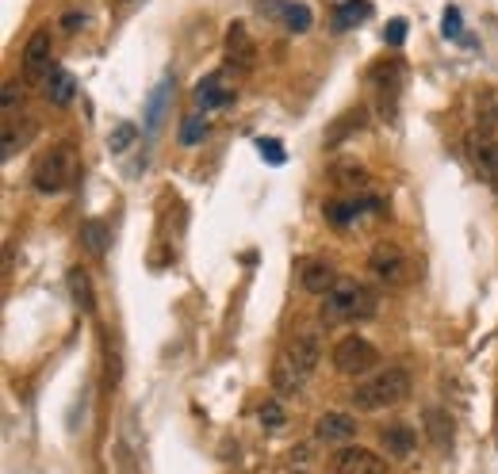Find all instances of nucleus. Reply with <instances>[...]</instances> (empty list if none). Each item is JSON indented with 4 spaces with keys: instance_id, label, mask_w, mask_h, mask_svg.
<instances>
[{
    "instance_id": "22",
    "label": "nucleus",
    "mask_w": 498,
    "mask_h": 474,
    "mask_svg": "<svg viewBox=\"0 0 498 474\" xmlns=\"http://www.w3.org/2000/svg\"><path fill=\"white\" fill-rule=\"evenodd\" d=\"M66 283H70V295H73V302L81 306L85 314H92V310H96V299H92V283H89V272H85V268H70Z\"/></svg>"
},
{
    "instance_id": "30",
    "label": "nucleus",
    "mask_w": 498,
    "mask_h": 474,
    "mask_svg": "<svg viewBox=\"0 0 498 474\" xmlns=\"http://www.w3.org/2000/svg\"><path fill=\"white\" fill-rule=\"evenodd\" d=\"M257 153H261L268 165H284V150L277 138H257Z\"/></svg>"
},
{
    "instance_id": "7",
    "label": "nucleus",
    "mask_w": 498,
    "mask_h": 474,
    "mask_svg": "<svg viewBox=\"0 0 498 474\" xmlns=\"http://www.w3.org/2000/svg\"><path fill=\"white\" fill-rule=\"evenodd\" d=\"M284 356L292 359V364L303 371V375H311L318 367V359H323V337H318L315 330H299L292 337V345L284 349Z\"/></svg>"
},
{
    "instance_id": "35",
    "label": "nucleus",
    "mask_w": 498,
    "mask_h": 474,
    "mask_svg": "<svg viewBox=\"0 0 498 474\" xmlns=\"http://www.w3.org/2000/svg\"><path fill=\"white\" fill-rule=\"evenodd\" d=\"M296 474H307V470H296Z\"/></svg>"
},
{
    "instance_id": "11",
    "label": "nucleus",
    "mask_w": 498,
    "mask_h": 474,
    "mask_svg": "<svg viewBox=\"0 0 498 474\" xmlns=\"http://www.w3.org/2000/svg\"><path fill=\"white\" fill-rule=\"evenodd\" d=\"M380 210H383V200L368 195V200H342V203H330V207H326V218L337 222V226H349V222H357L361 215H380Z\"/></svg>"
},
{
    "instance_id": "31",
    "label": "nucleus",
    "mask_w": 498,
    "mask_h": 474,
    "mask_svg": "<svg viewBox=\"0 0 498 474\" xmlns=\"http://www.w3.org/2000/svg\"><path fill=\"white\" fill-rule=\"evenodd\" d=\"M85 23H89V15L85 12H77V8H70V12H61V31H66V35H77V31H85Z\"/></svg>"
},
{
    "instance_id": "24",
    "label": "nucleus",
    "mask_w": 498,
    "mask_h": 474,
    "mask_svg": "<svg viewBox=\"0 0 498 474\" xmlns=\"http://www.w3.org/2000/svg\"><path fill=\"white\" fill-rule=\"evenodd\" d=\"M257 421H261V429L277 432V429L287 424V414H284V405L277 398H268V402H261V410H257Z\"/></svg>"
},
{
    "instance_id": "2",
    "label": "nucleus",
    "mask_w": 498,
    "mask_h": 474,
    "mask_svg": "<svg viewBox=\"0 0 498 474\" xmlns=\"http://www.w3.org/2000/svg\"><path fill=\"white\" fill-rule=\"evenodd\" d=\"M410 395V371L407 367H388L352 386V405L361 414H380V410H391Z\"/></svg>"
},
{
    "instance_id": "32",
    "label": "nucleus",
    "mask_w": 498,
    "mask_h": 474,
    "mask_svg": "<svg viewBox=\"0 0 498 474\" xmlns=\"http://www.w3.org/2000/svg\"><path fill=\"white\" fill-rule=\"evenodd\" d=\"M383 42H388V46H403L407 42V20H391L388 27H383Z\"/></svg>"
},
{
    "instance_id": "18",
    "label": "nucleus",
    "mask_w": 498,
    "mask_h": 474,
    "mask_svg": "<svg viewBox=\"0 0 498 474\" xmlns=\"http://www.w3.org/2000/svg\"><path fill=\"white\" fill-rule=\"evenodd\" d=\"M380 444L388 448L391 460H407V455L414 451V432L407 429V424H388V429H380Z\"/></svg>"
},
{
    "instance_id": "13",
    "label": "nucleus",
    "mask_w": 498,
    "mask_h": 474,
    "mask_svg": "<svg viewBox=\"0 0 498 474\" xmlns=\"http://www.w3.org/2000/svg\"><path fill=\"white\" fill-rule=\"evenodd\" d=\"M299 283H303V291H311V295H330V291L337 287V275H334V268L326 265V260H307L303 265V272H299Z\"/></svg>"
},
{
    "instance_id": "10",
    "label": "nucleus",
    "mask_w": 498,
    "mask_h": 474,
    "mask_svg": "<svg viewBox=\"0 0 498 474\" xmlns=\"http://www.w3.org/2000/svg\"><path fill=\"white\" fill-rule=\"evenodd\" d=\"M227 61L234 65V70H253L257 46H253V39H249L246 23H230V31H227Z\"/></svg>"
},
{
    "instance_id": "27",
    "label": "nucleus",
    "mask_w": 498,
    "mask_h": 474,
    "mask_svg": "<svg viewBox=\"0 0 498 474\" xmlns=\"http://www.w3.org/2000/svg\"><path fill=\"white\" fill-rule=\"evenodd\" d=\"M441 35H445V39H460V35H464V15H460L456 5L445 8V15H441Z\"/></svg>"
},
{
    "instance_id": "34",
    "label": "nucleus",
    "mask_w": 498,
    "mask_h": 474,
    "mask_svg": "<svg viewBox=\"0 0 498 474\" xmlns=\"http://www.w3.org/2000/svg\"><path fill=\"white\" fill-rule=\"evenodd\" d=\"M142 8V0H116V15H131Z\"/></svg>"
},
{
    "instance_id": "5",
    "label": "nucleus",
    "mask_w": 498,
    "mask_h": 474,
    "mask_svg": "<svg viewBox=\"0 0 498 474\" xmlns=\"http://www.w3.org/2000/svg\"><path fill=\"white\" fill-rule=\"evenodd\" d=\"M368 268H372V275L383 287H403L410 280V272H414V260L399 249V245L383 241L372 249V256H368Z\"/></svg>"
},
{
    "instance_id": "9",
    "label": "nucleus",
    "mask_w": 498,
    "mask_h": 474,
    "mask_svg": "<svg viewBox=\"0 0 498 474\" xmlns=\"http://www.w3.org/2000/svg\"><path fill=\"white\" fill-rule=\"evenodd\" d=\"M315 436L326 440V444H349V440L357 436V417H349L342 410H326L315 421Z\"/></svg>"
},
{
    "instance_id": "6",
    "label": "nucleus",
    "mask_w": 498,
    "mask_h": 474,
    "mask_svg": "<svg viewBox=\"0 0 498 474\" xmlns=\"http://www.w3.org/2000/svg\"><path fill=\"white\" fill-rule=\"evenodd\" d=\"M51 31H35L23 46V77L27 80H46L54 70H51Z\"/></svg>"
},
{
    "instance_id": "21",
    "label": "nucleus",
    "mask_w": 498,
    "mask_h": 474,
    "mask_svg": "<svg viewBox=\"0 0 498 474\" xmlns=\"http://www.w3.org/2000/svg\"><path fill=\"white\" fill-rule=\"evenodd\" d=\"M284 27L292 31V35H307V31L315 27L311 5H303V0H287V5H284Z\"/></svg>"
},
{
    "instance_id": "26",
    "label": "nucleus",
    "mask_w": 498,
    "mask_h": 474,
    "mask_svg": "<svg viewBox=\"0 0 498 474\" xmlns=\"http://www.w3.org/2000/svg\"><path fill=\"white\" fill-rule=\"evenodd\" d=\"M135 135H138V130H135L131 123H119V126L108 135V150H111V153H127V150H131V142H135Z\"/></svg>"
},
{
    "instance_id": "20",
    "label": "nucleus",
    "mask_w": 498,
    "mask_h": 474,
    "mask_svg": "<svg viewBox=\"0 0 498 474\" xmlns=\"http://www.w3.org/2000/svg\"><path fill=\"white\" fill-rule=\"evenodd\" d=\"M368 15H372V5H368V0H342V5L334 8V27L352 31V27H361Z\"/></svg>"
},
{
    "instance_id": "12",
    "label": "nucleus",
    "mask_w": 498,
    "mask_h": 474,
    "mask_svg": "<svg viewBox=\"0 0 498 474\" xmlns=\"http://www.w3.org/2000/svg\"><path fill=\"white\" fill-rule=\"evenodd\" d=\"M468 150H472L475 169L498 188V138H491V135H484V130H479V135L468 142Z\"/></svg>"
},
{
    "instance_id": "1",
    "label": "nucleus",
    "mask_w": 498,
    "mask_h": 474,
    "mask_svg": "<svg viewBox=\"0 0 498 474\" xmlns=\"http://www.w3.org/2000/svg\"><path fill=\"white\" fill-rule=\"evenodd\" d=\"M376 291H368L357 280H337V287L323 299V325H349V321H364L376 314Z\"/></svg>"
},
{
    "instance_id": "16",
    "label": "nucleus",
    "mask_w": 498,
    "mask_h": 474,
    "mask_svg": "<svg viewBox=\"0 0 498 474\" xmlns=\"http://www.w3.org/2000/svg\"><path fill=\"white\" fill-rule=\"evenodd\" d=\"M42 92H46V100H51L54 107H70L73 96H77V80L66 70H54L51 77L42 80Z\"/></svg>"
},
{
    "instance_id": "4",
    "label": "nucleus",
    "mask_w": 498,
    "mask_h": 474,
    "mask_svg": "<svg viewBox=\"0 0 498 474\" xmlns=\"http://www.w3.org/2000/svg\"><path fill=\"white\" fill-rule=\"evenodd\" d=\"M380 364V352L372 340H364V337H342L334 345V367L342 371V375H352V379H361V375H368Z\"/></svg>"
},
{
    "instance_id": "8",
    "label": "nucleus",
    "mask_w": 498,
    "mask_h": 474,
    "mask_svg": "<svg viewBox=\"0 0 498 474\" xmlns=\"http://www.w3.org/2000/svg\"><path fill=\"white\" fill-rule=\"evenodd\" d=\"M334 467H337V474H388V460L368 448H342Z\"/></svg>"
},
{
    "instance_id": "28",
    "label": "nucleus",
    "mask_w": 498,
    "mask_h": 474,
    "mask_svg": "<svg viewBox=\"0 0 498 474\" xmlns=\"http://www.w3.org/2000/svg\"><path fill=\"white\" fill-rule=\"evenodd\" d=\"M85 245H89V253L104 256V249H108V237H104V222H89V226H85Z\"/></svg>"
},
{
    "instance_id": "23",
    "label": "nucleus",
    "mask_w": 498,
    "mask_h": 474,
    "mask_svg": "<svg viewBox=\"0 0 498 474\" xmlns=\"http://www.w3.org/2000/svg\"><path fill=\"white\" fill-rule=\"evenodd\" d=\"M207 130H211V123H207V111H192V116L181 123V145H200L207 138Z\"/></svg>"
},
{
    "instance_id": "14",
    "label": "nucleus",
    "mask_w": 498,
    "mask_h": 474,
    "mask_svg": "<svg viewBox=\"0 0 498 474\" xmlns=\"http://www.w3.org/2000/svg\"><path fill=\"white\" fill-rule=\"evenodd\" d=\"M303 383H307V375H303L292 359L280 352L277 364H272V386H277V395L280 398H292V395H299V390H303Z\"/></svg>"
},
{
    "instance_id": "15",
    "label": "nucleus",
    "mask_w": 498,
    "mask_h": 474,
    "mask_svg": "<svg viewBox=\"0 0 498 474\" xmlns=\"http://www.w3.org/2000/svg\"><path fill=\"white\" fill-rule=\"evenodd\" d=\"M196 104L200 111H219L234 104V88H222V77H203L196 85Z\"/></svg>"
},
{
    "instance_id": "17",
    "label": "nucleus",
    "mask_w": 498,
    "mask_h": 474,
    "mask_svg": "<svg viewBox=\"0 0 498 474\" xmlns=\"http://www.w3.org/2000/svg\"><path fill=\"white\" fill-rule=\"evenodd\" d=\"M169 104H173V77H165L162 85L150 92V104H146V135H150V138L157 135V126H162Z\"/></svg>"
},
{
    "instance_id": "33",
    "label": "nucleus",
    "mask_w": 498,
    "mask_h": 474,
    "mask_svg": "<svg viewBox=\"0 0 498 474\" xmlns=\"http://www.w3.org/2000/svg\"><path fill=\"white\" fill-rule=\"evenodd\" d=\"M337 184L361 188V184H364V169H361V165H342V169H337Z\"/></svg>"
},
{
    "instance_id": "29",
    "label": "nucleus",
    "mask_w": 498,
    "mask_h": 474,
    "mask_svg": "<svg viewBox=\"0 0 498 474\" xmlns=\"http://www.w3.org/2000/svg\"><path fill=\"white\" fill-rule=\"evenodd\" d=\"M5 123H12L15 119V111H20V104H23V92L15 88V80H5Z\"/></svg>"
},
{
    "instance_id": "19",
    "label": "nucleus",
    "mask_w": 498,
    "mask_h": 474,
    "mask_svg": "<svg viewBox=\"0 0 498 474\" xmlns=\"http://www.w3.org/2000/svg\"><path fill=\"white\" fill-rule=\"evenodd\" d=\"M426 436L437 451H448V444H453V417L445 410H426Z\"/></svg>"
},
{
    "instance_id": "3",
    "label": "nucleus",
    "mask_w": 498,
    "mask_h": 474,
    "mask_svg": "<svg viewBox=\"0 0 498 474\" xmlns=\"http://www.w3.org/2000/svg\"><path fill=\"white\" fill-rule=\"evenodd\" d=\"M77 172H81V161H77V153L70 150V145H54V150H46L39 157L31 184H35L39 195H58V191H66L73 184Z\"/></svg>"
},
{
    "instance_id": "25",
    "label": "nucleus",
    "mask_w": 498,
    "mask_h": 474,
    "mask_svg": "<svg viewBox=\"0 0 498 474\" xmlns=\"http://www.w3.org/2000/svg\"><path fill=\"white\" fill-rule=\"evenodd\" d=\"M361 126H364V111L357 107V111H349L345 119H337V123L326 130V145H337V142L349 135V130H361Z\"/></svg>"
}]
</instances>
